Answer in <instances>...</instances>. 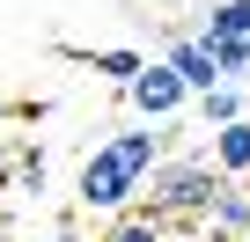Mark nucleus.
<instances>
[{"mask_svg": "<svg viewBox=\"0 0 250 242\" xmlns=\"http://www.w3.org/2000/svg\"><path fill=\"white\" fill-rule=\"evenodd\" d=\"M213 169H221L228 184H243V176H250V117H235V125H221V132H213Z\"/></svg>", "mask_w": 250, "mask_h": 242, "instance_id": "obj_6", "label": "nucleus"}, {"mask_svg": "<svg viewBox=\"0 0 250 242\" xmlns=\"http://www.w3.org/2000/svg\"><path fill=\"white\" fill-rule=\"evenodd\" d=\"M147 191V176L133 169V162H125L110 140L81 162V176H74V205L81 213H103V220H118V213H133V198Z\"/></svg>", "mask_w": 250, "mask_h": 242, "instance_id": "obj_2", "label": "nucleus"}, {"mask_svg": "<svg viewBox=\"0 0 250 242\" xmlns=\"http://www.w3.org/2000/svg\"><path fill=\"white\" fill-rule=\"evenodd\" d=\"M103 242H169V220L162 213H118L103 227Z\"/></svg>", "mask_w": 250, "mask_h": 242, "instance_id": "obj_9", "label": "nucleus"}, {"mask_svg": "<svg viewBox=\"0 0 250 242\" xmlns=\"http://www.w3.org/2000/svg\"><path fill=\"white\" fill-rule=\"evenodd\" d=\"M81 59H88V66H96V74H103L110 88H133V81L147 74V59H140L133 44H110V52H81Z\"/></svg>", "mask_w": 250, "mask_h": 242, "instance_id": "obj_8", "label": "nucleus"}, {"mask_svg": "<svg viewBox=\"0 0 250 242\" xmlns=\"http://www.w3.org/2000/svg\"><path fill=\"white\" fill-rule=\"evenodd\" d=\"M125 103H133L147 125H177V117H184V103H199V95H191V81H184L169 59H147V74L125 88Z\"/></svg>", "mask_w": 250, "mask_h": 242, "instance_id": "obj_3", "label": "nucleus"}, {"mask_svg": "<svg viewBox=\"0 0 250 242\" xmlns=\"http://www.w3.org/2000/svg\"><path fill=\"white\" fill-rule=\"evenodd\" d=\"M162 59L191 81V95H206V88H221V66H213V52L199 44V30H177L169 44H162Z\"/></svg>", "mask_w": 250, "mask_h": 242, "instance_id": "obj_4", "label": "nucleus"}, {"mask_svg": "<svg viewBox=\"0 0 250 242\" xmlns=\"http://www.w3.org/2000/svg\"><path fill=\"white\" fill-rule=\"evenodd\" d=\"M15 191H44V147H15Z\"/></svg>", "mask_w": 250, "mask_h": 242, "instance_id": "obj_12", "label": "nucleus"}, {"mask_svg": "<svg viewBox=\"0 0 250 242\" xmlns=\"http://www.w3.org/2000/svg\"><path fill=\"white\" fill-rule=\"evenodd\" d=\"M199 227H206L213 242H243V235H250V191H243V184H228V191L213 198V213H206Z\"/></svg>", "mask_w": 250, "mask_h": 242, "instance_id": "obj_5", "label": "nucleus"}, {"mask_svg": "<svg viewBox=\"0 0 250 242\" xmlns=\"http://www.w3.org/2000/svg\"><path fill=\"white\" fill-rule=\"evenodd\" d=\"M199 37H250V0H213Z\"/></svg>", "mask_w": 250, "mask_h": 242, "instance_id": "obj_10", "label": "nucleus"}, {"mask_svg": "<svg viewBox=\"0 0 250 242\" xmlns=\"http://www.w3.org/2000/svg\"><path fill=\"white\" fill-rule=\"evenodd\" d=\"M199 44L213 52L221 81H243V74H250V37H199Z\"/></svg>", "mask_w": 250, "mask_h": 242, "instance_id": "obj_11", "label": "nucleus"}, {"mask_svg": "<svg viewBox=\"0 0 250 242\" xmlns=\"http://www.w3.org/2000/svg\"><path fill=\"white\" fill-rule=\"evenodd\" d=\"M147 191H155L147 213H162V220H206L213 198L228 191V176H221L213 162H177V154H169V162L147 176Z\"/></svg>", "mask_w": 250, "mask_h": 242, "instance_id": "obj_1", "label": "nucleus"}, {"mask_svg": "<svg viewBox=\"0 0 250 242\" xmlns=\"http://www.w3.org/2000/svg\"><path fill=\"white\" fill-rule=\"evenodd\" d=\"M235 117H250V103H243V81H221V88H206V95H199V125H206V132L235 125Z\"/></svg>", "mask_w": 250, "mask_h": 242, "instance_id": "obj_7", "label": "nucleus"}]
</instances>
